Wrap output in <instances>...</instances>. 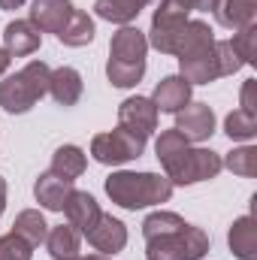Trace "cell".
<instances>
[{"mask_svg":"<svg viewBox=\"0 0 257 260\" xmlns=\"http://www.w3.org/2000/svg\"><path fill=\"white\" fill-rule=\"evenodd\" d=\"M154 154L164 167V176L173 185H197V182H209L215 179L224 164L221 154L212 148H194L191 142L179 133V130H164L154 142Z\"/></svg>","mask_w":257,"mask_h":260,"instance_id":"1","label":"cell"},{"mask_svg":"<svg viewBox=\"0 0 257 260\" xmlns=\"http://www.w3.org/2000/svg\"><path fill=\"white\" fill-rule=\"evenodd\" d=\"M106 194L121 209H145V206H160L173 197V182L160 173H112L106 179Z\"/></svg>","mask_w":257,"mask_h":260,"instance_id":"2","label":"cell"},{"mask_svg":"<svg viewBox=\"0 0 257 260\" xmlns=\"http://www.w3.org/2000/svg\"><path fill=\"white\" fill-rule=\"evenodd\" d=\"M145 52H148V40L139 27L124 24L112 43H109V64L106 76L115 88H133L139 85V79L145 76Z\"/></svg>","mask_w":257,"mask_h":260,"instance_id":"3","label":"cell"},{"mask_svg":"<svg viewBox=\"0 0 257 260\" xmlns=\"http://www.w3.org/2000/svg\"><path fill=\"white\" fill-rule=\"evenodd\" d=\"M49 76L52 70L46 61H30L15 76H6L0 82V106L9 115H24L30 112L46 94H49Z\"/></svg>","mask_w":257,"mask_h":260,"instance_id":"4","label":"cell"},{"mask_svg":"<svg viewBox=\"0 0 257 260\" xmlns=\"http://www.w3.org/2000/svg\"><path fill=\"white\" fill-rule=\"evenodd\" d=\"M206 254H209V233L194 224L145 239V260H203Z\"/></svg>","mask_w":257,"mask_h":260,"instance_id":"5","label":"cell"},{"mask_svg":"<svg viewBox=\"0 0 257 260\" xmlns=\"http://www.w3.org/2000/svg\"><path fill=\"white\" fill-rule=\"evenodd\" d=\"M188 24V9L179 0H160L157 12L151 15V30H148V46H154L164 55H176L182 30Z\"/></svg>","mask_w":257,"mask_h":260,"instance_id":"6","label":"cell"},{"mask_svg":"<svg viewBox=\"0 0 257 260\" xmlns=\"http://www.w3.org/2000/svg\"><path fill=\"white\" fill-rule=\"evenodd\" d=\"M142 151H145V136L130 133L124 127H115L109 133H97L91 139V157L97 164H106V167H118V164L136 160Z\"/></svg>","mask_w":257,"mask_h":260,"instance_id":"7","label":"cell"},{"mask_svg":"<svg viewBox=\"0 0 257 260\" xmlns=\"http://www.w3.org/2000/svg\"><path fill=\"white\" fill-rule=\"evenodd\" d=\"M118 127L148 139L157 130V106L151 103V97H127L118 106Z\"/></svg>","mask_w":257,"mask_h":260,"instance_id":"8","label":"cell"},{"mask_svg":"<svg viewBox=\"0 0 257 260\" xmlns=\"http://www.w3.org/2000/svg\"><path fill=\"white\" fill-rule=\"evenodd\" d=\"M179 76L191 85H209L215 79H221V70H218V55H215V43L203 46V49H194L188 55L179 58Z\"/></svg>","mask_w":257,"mask_h":260,"instance_id":"9","label":"cell"},{"mask_svg":"<svg viewBox=\"0 0 257 260\" xmlns=\"http://www.w3.org/2000/svg\"><path fill=\"white\" fill-rule=\"evenodd\" d=\"M176 130L188 142H203L215 133V112L206 103H188L185 109L176 112Z\"/></svg>","mask_w":257,"mask_h":260,"instance_id":"10","label":"cell"},{"mask_svg":"<svg viewBox=\"0 0 257 260\" xmlns=\"http://www.w3.org/2000/svg\"><path fill=\"white\" fill-rule=\"evenodd\" d=\"M88 236V245L94 248V251H100V254H118L124 245H127V227L118 221V218H112V215H100V221L85 233Z\"/></svg>","mask_w":257,"mask_h":260,"instance_id":"11","label":"cell"},{"mask_svg":"<svg viewBox=\"0 0 257 260\" xmlns=\"http://www.w3.org/2000/svg\"><path fill=\"white\" fill-rule=\"evenodd\" d=\"M73 0H34L30 3V24L40 34H61L73 15Z\"/></svg>","mask_w":257,"mask_h":260,"instance_id":"12","label":"cell"},{"mask_svg":"<svg viewBox=\"0 0 257 260\" xmlns=\"http://www.w3.org/2000/svg\"><path fill=\"white\" fill-rule=\"evenodd\" d=\"M40 43H43V34L30 24V18L27 21L15 18L3 27V52L9 58H27L40 49Z\"/></svg>","mask_w":257,"mask_h":260,"instance_id":"13","label":"cell"},{"mask_svg":"<svg viewBox=\"0 0 257 260\" xmlns=\"http://www.w3.org/2000/svg\"><path fill=\"white\" fill-rule=\"evenodd\" d=\"M64 215H67V224H73L82 236L100 221V206H97V200L88 194V191H76L73 188V194L67 197V203H64Z\"/></svg>","mask_w":257,"mask_h":260,"instance_id":"14","label":"cell"},{"mask_svg":"<svg viewBox=\"0 0 257 260\" xmlns=\"http://www.w3.org/2000/svg\"><path fill=\"white\" fill-rule=\"evenodd\" d=\"M151 103L157 106V112H179L191 103V82H185L182 76H167L157 82L154 94H151Z\"/></svg>","mask_w":257,"mask_h":260,"instance_id":"15","label":"cell"},{"mask_svg":"<svg viewBox=\"0 0 257 260\" xmlns=\"http://www.w3.org/2000/svg\"><path fill=\"white\" fill-rule=\"evenodd\" d=\"M70 194H73V182H70V179H61V176H55L52 170L43 173V176L37 179V185H34V197H37V203H40L43 209H49V212H64V203H67V197Z\"/></svg>","mask_w":257,"mask_h":260,"instance_id":"16","label":"cell"},{"mask_svg":"<svg viewBox=\"0 0 257 260\" xmlns=\"http://www.w3.org/2000/svg\"><path fill=\"white\" fill-rule=\"evenodd\" d=\"M49 94L58 106H76L82 100V76L73 67H58L49 76Z\"/></svg>","mask_w":257,"mask_h":260,"instance_id":"17","label":"cell"},{"mask_svg":"<svg viewBox=\"0 0 257 260\" xmlns=\"http://www.w3.org/2000/svg\"><path fill=\"white\" fill-rule=\"evenodd\" d=\"M254 15L257 0H218V6H215V18L227 30H242V27L254 24Z\"/></svg>","mask_w":257,"mask_h":260,"instance_id":"18","label":"cell"},{"mask_svg":"<svg viewBox=\"0 0 257 260\" xmlns=\"http://www.w3.org/2000/svg\"><path fill=\"white\" fill-rule=\"evenodd\" d=\"M230 251L239 260H257V224L251 215H242L233 221L230 233H227Z\"/></svg>","mask_w":257,"mask_h":260,"instance_id":"19","label":"cell"},{"mask_svg":"<svg viewBox=\"0 0 257 260\" xmlns=\"http://www.w3.org/2000/svg\"><path fill=\"white\" fill-rule=\"evenodd\" d=\"M46 248H49V254L55 260H76L79 257V248H82V233L73 224L52 227L49 236H46Z\"/></svg>","mask_w":257,"mask_h":260,"instance_id":"20","label":"cell"},{"mask_svg":"<svg viewBox=\"0 0 257 260\" xmlns=\"http://www.w3.org/2000/svg\"><path fill=\"white\" fill-rule=\"evenodd\" d=\"M148 6V0H97L94 3V12L103 18V21H112V24H130L142 9Z\"/></svg>","mask_w":257,"mask_h":260,"instance_id":"21","label":"cell"},{"mask_svg":"<svg viewBox=\"0 0 257 260\" xmlns=\"http://www.w3.org/2000/svg\"><path fill=\"white\" fill-rule=\"evenodd\" d=\"M85 167H88V157H85V151H82L79 145H61V148L52 154V173L61 176V179L76 182V179L85 173Z\"/></svg>","mask_w":257,"mask_h":260,"instance_id":"22","label":"cell"},{"mask_svg":"<svg viewBox=\"0 0 257 260\" xmlns=\"http://www.w3.org/2000/svg\"><path fill=\"white\" fill-rule=\"evenodd\" d=\"M12 233L21 236L30 248H37V245L46 242V236H49V224H46V218L40 215V209H24V212L15 218Z\"/></svg>","mask_w":257,"mask_h":260,"instance_id":"23","label":"cell"},{"mask_svg":"<svg viewBox=\"0 0 257 260\" xmlns=\"http://www.w3.org/2000/svg\"><path fill=\"white\" fill-rule=\"evenodd\" d=\"M58 40L64 46H73V49L88 46L94 40V21H91V15L82 12V9H73V15H70V21L64 24V30L58 34Z\"/></svg>","mask_w":257,"mask_h":260,"instance_id":"24","label":"cell"},{"mask_svg":"<svg viewBox=\"0 0 257 260\" xmlns=\"http://www.w3.org/2000/svg\"><path fill=\"white\" fill-rule=\"evenodd\" d=\"M221 164H224L230 173H236V176H242V179H251V176H257V148L254 145L233 148Z\"/></svg>","mask_w":257,"mask_h":260,"instance_id":"25","label":"cell"},{"mask_svg":"<svg viewBox=\"0 0 257 260\" xmlns=\"http://www.w3.org/2000/svg\"><path fill=\"white\" fill-rule=\"evenodd\" d=\"M185 227V218H179L176 212H151L145 221H142V236L145 239H154V236H164V233H173Z\"/></svg>","mask_w":257,"mask_h":260,"instance_id":"26","label":"cell"},{"mask_svg":"<svg viewBox=\"0 0 257 260\" xmlns=\"http://www.w3.org/2000/svg\"><path fill=\"white\" fill-rule=\"evenodd\" d=\"M224 130L230 139H251L257 133V112H245V109H236L227 115Z\"/></svg>","mask_w":257,"mask_h":260,"instance_id":"27","label":"cell"},{"mask_svg":"<svg viewBox=\"0 0 257 260\" xmlns=\"http://www.w3.org/2000/svg\"><path fill=\"white\" fill-rule=\"evenodd\" d=\"M230 46H233V52L239 55V61L242 64H254L257 58V24H248V27H242L239 34H233V40H230Z\"/></svg>","mask_w":257,"mask_h":260,"instance_id":"28","label":"cell"},{"mask_svg":"<svg viewBox=\"0 0 257 260\" xmlns=\"http://www.w3.org/2000/svg\"><path fill=\"white\" fill-rule=\"evenodd\" d=\"M30 257H34V248L21 236H15V233L0 236V260H30Z\"/></svg>","mask_w":257,"mask_h":260,"instance_id":"29","label":"cell"},{"mask_svg":"<svg viewBox=\"0 0 257 260\" xmlns=\"http://www.w3.org/2000/svg\"><path fill=\"white\" fill-rule=\"evenodd\" d=\"M215 55H218V70H221V76H233L242 61H239V55L233 52V46H230V40H215Z\"/></svg>","mask_w":257,"mask_h":260,"instance_id":"30","label":"cell"},{"mask_svg":"<svg viewBox=\"0 0 257 260\" xmlns=\"http://www.w3.org/2000/svg\"><path fill=\"white\" fill-rule=\"evenodd\" d=\"M257 79H248L245 85H242V94H239V109H245V112H257Z\"/></svg>","mask_w":257,"mask_h":260,"instance_id":"31","label":"cell"},{"mask_svg":"<svg viewBox=\"0 0 257 260\" xmlns=\"http://www.w3.org/2000/svg\"><path fill=\"white\" fill-rule=\"evenodd\" d=\"M188 12H215V6H218V0H179Z\"/></svg>","mask_w":257,"mask_h":260,"instance_id":"32","label":"cell"},{"mask_svg":"<svg viewBox=\"0 0 257 260\" xmlns=\"http://www.w3.org/2000/svg\"><path fill=\"white\" fill-rule=\"evenodd\" d=\"M9 61H12V58H9V55L3 52V46H0V76L6 73V67H9Z\"/></svg>","mask_w":257,"mask_h":260,"instance_id":"33","label":"cell"},{"mask_svg":"<svg viewBox=\"0 0 257 260\" xmlns=\"http://www.w3.org/2000/svg\"><path fill=\"white\" fill-rule=\"evenodd\" d=\"M24 0H0V9H18Z\"/></svg>","mask_w":257,"mask_h":260,"instance_id":"34","label":"cell"},{"mask_svg":"<svg viewBox=\"0 0 257 260\" xmlns=\"http://www.w3.org/2000/svg\"><path fill=\"white\" fill-rule=\"evenodd\" d=\"M3 209H6V182L0 179V215H3Z\"/></svg>","mask_w":257,"mask_h":260,"instance_id":"35","label":"cell"},{"mask_svg":"<svg viewBox=\"0 0 257 260\" xmlns=\"http://www.w3.org/2000/svg\"><path fill=\"white\" fill-rule=\"evenodd\" d=\"M76 260H109L106 254H88V257H76Z\"/></svg>","mask_w":257,"mask_h":260,"instance_id":"36","label":"cell"}]
</instances>
